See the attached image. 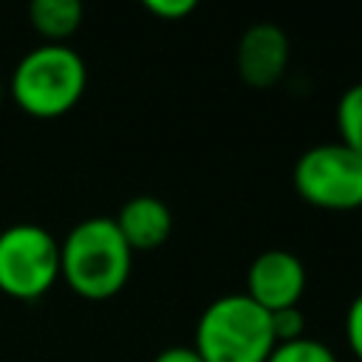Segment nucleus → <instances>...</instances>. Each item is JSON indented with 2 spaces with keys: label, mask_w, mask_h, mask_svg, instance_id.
<instances>
[{
  "label": "nucleus",
  "mask_w": 362,
  "mask_h": 362,
  "mask_svg": "<svg viewBox=\"0 0 362 362\" xmlns=\"http://www.w3.org/2000/svg\"><path fill=\"white\" fill-rule=\"evenodd\" d=\"M59 277V243L40 223H11L0 232V291L17 300L42 297Z\"/></svg>",
  "instance_id": "4"
},
{
  "label": "nucleus",
  "mask_w": 362,
  "mask_h": 362,
  "mask_svg": "<svg viewBox=\"0 0 362 362\" xmlns=\"http://www.w3.org/2000/svg\"><path fill=\"white\" fill-rule=\"evenodd\" d=\"M266 362H337V356L325 342L300 337L291 342H277Z\"/></svg>",
  "instance_id": "11"
},
{
  "label": "nucleus",
  "mask_w": 362,
  "mask_h": 362,
  "mask_svg": "<svg viewBox=\"0 0 362 362\" xmlns=\"http://www.w3.org/2000/svg\"><path fill=\"white\" fill-rule=\"evenodd\" d=\"M269 320H272L274 342H291V339L305 337V320H303V311L297 305L269 311Z\"/></svg>",
  "instance_id": "12"
},
{
  "label": "nucleus",
  "mask_w": 362,
  "mask_h": 362,
  "mask_svg": "<svg viewBox=\"0 0 362 362\" xmlns=\"http://www.w3.org/2000/svg\"><path fill=\"white\" fill-rule=\"evenodd\" d=\"M274 345L269 311L243 291L221 294L201 311L192 348L204 362H266Z\"/></svg>",
  "instance_id": "2"
},
{
  "label": "nucleus",
  "mask_w": 362,
  "mask_h": 362,
  "mask_svg": "<svg viewBox=\"0 0 362 362\" xmlns=\"http://www.w3.org/2000/svg\"><path fill=\"white\" fill-rule=\"evenodd\" d=\"M288 37L274 23H255L238 42V74L252 88L274 85L288 68Z\"/></svg>",
  "instance_id": "7"
},
{
  "label": "nucleus",
  "mask_w": 362,
  "mask_h": 362,
  "mask_svg": "<svg viewBox=\"0 0 362 362\" xmlns=\"http://www.w3.org/2000/svg\"><path fill=\"white\" fill-rule=\"evenodd\" d=\"M28 20L42 37H48L51 42H59L79 28L82 3L79 0H34L28 6Z\"/></svg>",
  "instance_id": "9"
},
{
  "label": "nucleus",
  "mask_w": 362,
  "mask_h": 362,
  "mask_svg": "<svg viewBox=\"0 0 362 362\" xmlns=\"http://www.w3.org/2000/svg\"><path fill=\"white\" fill-rule=\"evenodd\" d=\"M337 130H339V144L362 156V82L342 90L337 102Z\"/></svg>",
  "instance_id": "10"
},
{
  "label": "nucleus",
  "mask_w": 362,
  "mask_h": 362,
  "mask_svg": "<svg viewBox=\"0 0 362 362\" xmlns=\"http://www.w3.org/2000/svg\"><path fill=\"white\" fill-rule=\"evenodd\" d=\"M195 0H144V8L161 20H181L195 11Z\"/></svg>",
  "instance_id": "14"
},
{
  "label": "nucleus",
  "mask_w": 362,
  "mask_h": 362,
  "mask_svg": "<svg viewBox=\"0 0 362 362\" xmlns=\"http://www.w3.org/2000/svg\"><path fill=\"white\" fill-rule=\"evenodd\" d=\"M0 102H3V82H0Z\"/></svg>",
  "instance_id": "16"
},
{
  "label": "nucleus",
  "mask_w": 362,
  "mask_h": 362,
  "mask_svg": "<svg viewBox=\"0 0 362 362\" xmlns=\"http://www.w3.org/2000/svg\"><path fill=\"white\" fill-rule=\"evenodd\" d=\"M294 189L320 209L362 206V156L339 141L308 147L294 164Z\"/></svg>",
  "instance_id": "5"
},
{
  "label": "nucleus",
  "mask_w": 362,
  "mask_h": 362,
  "mask_svg": "<svg viewBox=\"0 0 362 362\" xmlns=\"http://www.w3.org/2000/svg\"><path fill=\"white\" fill-rule=\"evenodd\" d=\"M345 339H348L356 362H362V291L348 305V314H345Z\"/></svg>",
  "instance_id": "13"
},
{
  "label": "nucleus",
  "mask_w": 362,
  "mask_h": 362,
  "mask_svg": "<svg viewBox=\"0 0 362 362\" xmlns=\"http://www.w3.org/2000/svg\"><path fill=\"white\" fill-rule=\"evenodd\" d=\"M153 362H204V359L189 345H173V348H164Z\"/></svg>",
  "instance_id": "15"
},
{
  "label": "nucleus",
  "mask_w": 362,
  "mask_h": 362,
  "mask_svg": "<svg viewBox=\"0 0 362 362\" xmlns=\"http://www.w3.org/2000/svg\"><path fill=\"white\" fill-rule=\"evenodd\" d=\"M85 82V59L71 45L45 42L20 57L11 74V93L28 116L57 119L82 99Z\"/></svg>",
  "instance_id": "3"
},
{
  "label": "nucleus",
  "mask_w": 362,
  "mask_h": 362,
  "mask_svg": "<svg viewBox=\"0 0 362 362\" xmlns=\"http://www.w3.org/2000/svg\"><path fill=\"white\" fill-rule=\"evenodd\" d=\"M133 252L113 218H85L59 243V274L85 300H107L130 277Z\"/></svg>",
  "instance_id": "1"
},
{
  "label": "nucleus",
  "mask_w": 362,
  "mask_h": 362,
  "mask_svg": "<svg viewBox=\"0 0 362 362\" xmlns=\"http://www.w3.org/2000/svg\"><path fill=\"white\" fill-rule=\"evenodd\" d=\"M130 252L158 249L173 232V212L156 195H136L124 201L119 215L113 218Z\"/></svg>",
  "instance_id": "8"
},
{
  "label": "nucleus",
  "mask_w": 362,
  "mask_h": 362,
  "mask_svg": "<svg viewBox=\"0 0 362 362\" xmlns=\"http://www.w3.org/2000/svg\"><path fill=\"white\" fill-rule=\"evenodd\" d=\"M305 291V266L288 249L260 252L246 272V294L266 311L297 305Z\"/></svg>",
  "instance_id": "6"
}]
</instances>
